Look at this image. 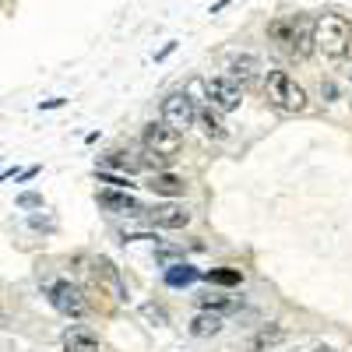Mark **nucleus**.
Here are the masks:
<instances>
[{
  "label": "nucleus",
  "mask_w": 352,
  "mask_h": 352,
  "mask_svg": "<svg viewBox=\"0 0 352 352\" xmlns=\"http://www.w3.org/2000/svg\"><path fill=\"white\" fill-rule=\"evenodd\" d=\"M268 36L275 43H282V50L292 53L296 60H307V56L317 50V18H310V14L278 18V21L268 25Z\"/></svg>",
  "instance_id": "obj_1"
},
{
  "label": "nucleus",
  "mask_w": 352,
  "mask_h": 352,
  "mask_svg": "<svg viewBox=\"0 0 352 352\" xmlns=\"http://www.w3.org/2000/svg\"><path fill=\"white\" fill-rule=\"evenodd\" d=\"M352 46V25L342 14H320L317 18V53L328 60H342Z\"/></svg>",
  "instance_id": "obj_2"
},
{
  "label": "nucleus",
  "mask_w": 352,
  "mask_h": 352,
  "mask_svg": "<svg viewBox=\"0 0 352 352\" xmlns=\"http://www.w3.org/2000/svg\"><path fill=\"white\" fill-rule=\"evenodd\" d=\"M264 92H268L272 106L282 109V113H303L307 109V92L296 85V78H292L289 71H268V78H264Z\"/></svg>",
  "instance_id": "obj_3"
},
{
  "label": "nucleus",
  "mask_w": 352,
  "mask_h": 352,
  "mask_svg": "<svg viewBox=\"0 0 352 352\" xmlns=\"http://www.w3.org/2000/svg\"><path fill=\"white\" fill-rule=\"evenodd\" d=\"M141 144H144V155H148V162L169 166V162L176 159V152H180L184 138H180V131H173L166 120H159V124H148V127H144Z\"/></svg>",
  "instance_id": "obj_4"
},
{
  "label": "nucleus",
  "mask_w": 352,
  "mask_h": 352,
  "mask_svg": "<svg viewBox=\"0 0 352 352\" xmlns=\"http://www.w3.org/2000/svg\"><path fill=\"white\" fill-rule=\"evenodd\" d=\"M46 296H50V303H53V310H60L64 317H85L88 310V300H85V292L78 289V285H71L67 278H60V282H50V289H46Z\"/></svg>",
  "instance_id": "obj_5"
},
{
  "label": "nucleus",
  "mask_w": 352,
  "mask_h": 352,
  "mask_svg": "<svg viewBox=\"0 0 352 352\" xmlns=\"http://www.w3.org/2000/svg\"><path fill=\"white\" fill-rule=\"evenodd\" d=\"M204 92H208V102L222 113H232V109H240L243 102V88L232 81L229 74H219V78H208L204 81Z\"/></svg>",
  "instance_id": "obj_6"
},
{
  "label": "nucleus",
  "mask_w": 352,
  "mask_h": 352,
  "mask_svg": "<svg viewBox=\"0 0 352 352\" xmlns=\"http://www.w3.org/2000/svg\"><path fill=\"white\" fill-rule=\"evenodd\" d=\"M162 120L173 127V131H187L194 120H197V109H194V99L187 92H173L162 99Z\"/></svg>",
  "instance_id": "obj_7"
},
{
  "label": "nucleus",
  "mask_w": 352,
  "mask_h": 352,
  "mask_svg": "<svg viewBox=\"0 0 352 352\" xmlns=\"http://www.w3.org/2000/svg\"><path fill=\"white\" fill-rule=\"evenodd\" d=\"M144 222L155 229H184L190 222V212L184 204H155V208H144Z\"/></svg>",
  "instance_id": "obj_8"
},
{
  "label": "nucleus",
  "mask_w": 352,
  "mask_h": 352,
  "mask_svg": "<svg viewBox=\"0 0 352 352\" xmlns=\"http://www.w3.org/2000/svg\"><path fill=\"white\" fill-rule=\"evenodd\" d=\"M60 345H64V352H102L99 335L88 331V328H78V324L60 335Z\"/></svg>",
  "instance_id": "obj_9"
},
{
  "label": "nucleus",
  "mask_w": 352,
  "mask_h": 352,
  "mask_svg": "<svg viewBox=\"0 0 352 352\" xmlns=\"http://www.w3.org/2000/svg\"><path fill=\"white\" fill-rule=\"evenodd\" d=\"M257 71H261V64H257L254 53H240V56H232V60H229V78L236 81L240 88L250 85V81L257 78Z\"/></svg>",
  "instance_id": "obj_10"
},
{
  "label": "nucleus",
  "mask_w": 352,
  "mask_h": 352,
  "mask_svg": "<svg viewBox=\"0 0 352 352\" xmlns=\"http://www.w3.org/2000/svg\"><path fill=\"white\" fill-rule=\"evenodd\" d=\"M144 187H148L152 194H159V197H180L187 190V184L176 173H155V176H148V184H144Z\"/></svg>",
  "instance_id": "obj_11"
},
{
  "label": "nucleus",
  "mask_w": 352,
  "mask_h": 352,
  "mask_svg": "<svg viewBox=\"0 0 352 352\" xmlns=\"http://www.w3.org/2000/svg\"><path fill=\"white\" fill-rule=\"evenodd\" d=\"M99 204L102 208H109V212H127V215H144V208L131 197V194H124V190H102L99 194Z\"/></svg>",
  "instance_id": "obj_12"
},
{
  "label": "nucleus",
  "mask_w": 352,
  "mask_h": 352,
  "mask_svg": "<svg viewBox=\"0 0 352 352\" xmlns=\"http://www.w3.org/2000/svg\"><path fill=\"white\" fill-rule=\"evenodd\" d=\"M282 338H285V328H282V324H264V328L254 331V338H250V352H264V349L278 345Z\"/></svg>",
  "instance_id": "obj_13"
},
{
  "label": "nucleus",
  "mask_w": 352,
  "mask_h": 352,
  "mask_svg": "<svg viewBox=\"0 0 352 352\" xmlns=\"http://www.w3.org/2000/svg\"><path fill=\"white\" fill-rule=\"evenodd\" d=\"M219 331H222V317H219V314L204 310V314H197V317L190 320V335H194V338H212V335H219Z\"/></svg>",
  "instance_id": "obj_14"
},
{
  "label": "nucleus",
  "mask_w": 352,
  "mask_h": 352,
  "mask_svg": "<svg viewBox=\"0 0 352 352\" xmlns=\"http://www.w3.org/2000/svg\"><path fill=\"white\" fill-rule=\"evenodd\" d=\"M96 278H99V282H106V285L113 289V296H116V300H127V292H124V285H120V275H116V268H113V264H109L106 257H99V261H96Z\"/></svg>",
  "instance_id": "obj_15"
},
{
  "label": "nucleus",
  "mask_w": 352,
  "mask_h": 352,
  "mask_svg": "<svg viewBox=\"0 0 352 352\" xmlns=\"http://www.w3.org/2000/svg\"><path fill=\"white\" fill-rule=\"evenodd\" d=\"M197 124H201V131L208 134V138H215V141H222L229 131H226V124H222V116L215 113V106H208V109H201L197 113Z\"/></svg>",
  "instance_id": "obj_16"
},
{
  "label": "nucleus",
  "mask_w": 352,
  "mask_h": 352,
  "mask_svg": "<svg viewBox=\"0 0 352 352\" xmlns=\"http://www.w3.org/2000/svg\"><path fill=\"white\" fill-rule=\"evenodd\" d=\"M102 166H106V169H120V173H138V169H141V159H138L134 152H109V155L102 159Z\"/></svg>",
  "instance_id": "obj_17"
},
{
  "label": "nucleus",
  "mask_w": 352,
  "mask_h": 352,
  "mask_svg": "<svg viewBox=\"0 0 352 352\" xmlns=\"http://www.w3.org/2000/svg\"><path fill=\"white\" fill-rule=\"evenodd\" d=\"M197 278H201V272H194L190 264H169V268H166V282L169 285H190Z\"/></svg>",
  "instance_id": "obj_18"
},
{
  "label": "nucleus",
  "mask_w": 352,
  "mask_h": 352,
  "mask_svg": "<svg viewBox=\"0 0 352 352\" xmlns=\"http://www.w3.org/2000/svg\"><path fill=\"white\" fill-rule=\"evenodd\" d=\"M204 278L212 285H240L243 282V275L236 268H212V272H204Z\"/></svg>",
  "instance_id": "obj_19"
},
{
  "label": "nucleus",
  "mask_w": 352,
  "mask_h": 352,
  "mask_svg": "<svg viewBox=\"0 0 352 352\" xmlns=\"http://www.w3.org/2000/svg\"><path fill=\"white\" fill-rule=\"evenodd\" d=\"M194 300H197L201 310H208V314H219V310H229L232 307V300L222 296V292H208V296H194Z\"/></svg>",
  "instance_id": "obj_20"
},
{
  "label": "nucleus",
  "mask_w": 352,
  "mask_h": 352,
  "mask_svg": "<svg viewBox=\"0 0 352 352\" xmlns=\"http://www.w3.org/2000/svg\"><path fill=\"white\" fill-rule=\"evenodd\" d=\"M141 314L148 317V320H159V324H166V320H169V317H166V310H162V307H155V303H144V307H141Z\"/></svg>",
  "instance_id": "obj_21"
},
{
  "label": "nucleus",
  "mask_w": 352,
  "mask_h": 352,
  "mask_svg": "<svg viewBox=\"0 0 352 352\" xmlns=\"http://www.w3.org/2000/svg\"><path fill=\"white\" fill-rule=\"evenodd\" d=\"M18 204H21V208H36V204H43V197L39 194H21Z\"/></svg>",
  "instance_id": "obj_22"
},
{
  "label": "nucleus",
  "mask_w": 352,
  "mask_h": 352,
  "mask_svg": "<svg viewBox=\"0 0 352 352\" xmlns=\"http://www.w3.org/2000/svg\"><path fill=\"white\" fill-rule=\"evenodd\" d=\"M173 50H176V43H166V46H162V50H159V53H155V60H162V56H169V53H173Z\"/></svg>",
  "instance_id": "obj_23"
},
{
  "label": "nucleus",
  "mask_w": 352,
  "mask_h": 352,
  "mask_svg": "<svg viewBox=\"0 0 352 352\" xmlns=\"http://www.w3.org/2000/svg\"><path fill=\"white\" fill-rule=\"evenodd\" d=\"M314 352H335V349H331V345H317Z\"/></svg>",
  "instance_id": "obj_24"
}]
</instances>
